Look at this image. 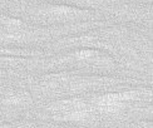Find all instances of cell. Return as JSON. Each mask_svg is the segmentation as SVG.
Masks as SVG:
<instances>
[{
	"mask_svg": "<svg viewBox=\"0 0 153 128\" xmlns=\"http://www.w3.org/2000/svg\"><path fill=\"white\" fill-rule=\"evenodd\" d=\"M49 112L59 121H87L93 117V108L80 99H64L49 106Z\"/></svg>",
	"mask_w": 153,
	"mask_h": 128,
	"instance_id": "obj_1",
	"label": "cell"
},
{
	"mask_svg": "<svg viewBox=\"0 0 153 128\" xmlns=\"http://www.w3.org/2000/svg\"><path fill=\"white\" fill-rule=\"evenodd\" d=\"M143 94H144L143 92H139V91L104 94L102 97H98L94 99L92 108H94V109H97L102 113H105V114H114V113H118L122 111L126 107L127 102L142 99Z\"/></svg>",
	"mask_w": 153,
	"mask_h": 128,
	"instance_id": "obj_2",
	"label": "cell"
},
{
	"mask_svg": "<svg viewBox=\"0 0 153 128\" xmlns=\"http://www.w3.org/2000/svg\"><path fill=\"white\" fill-rule=\"evenodd\" d=\"M48 15H54L56 18H67V16H71V18H75L76 15H83L85 14V11L83 10H78V9H74V8H68V6H53L52 9H49L47 11Z\"/></svg>",
	"mask_w": 153,
	"mask_h": 128,
	"instance_id": "obj_3",
	"label": "cell"
},
{
	"mask_svg": "<svg viewBox=\"0 0 153 128\" xmlns=\"http://www.w3.org/2000/svg\"><path fill=\"white\" fill-rule=\"evenodd\" d=\"M95 54H97V52L91 50V49H87V50H80V52H78L75 55L78 57L79 59H88V58H92V57H94Z\"/></svg>",
	"mask_w": 153,
	"mask_h": 128,
	"instance_id": "obj_4",
	"label": "cell"
}]
</instances>
